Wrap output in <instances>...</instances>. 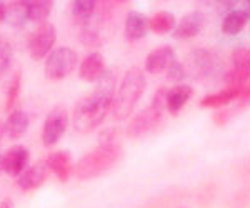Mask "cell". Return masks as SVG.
<instances>
[{"mask_svg": "<svg viewBox=\"0 0 250 208\" xmlns=\"http://www.w3.org/2000/svg\"><path fill=\"white\" fill-rule=\"evenodd\" d=\"M239 102L247 105L250 102V83H245V85L240 87V95H239Z\"/></svg>", "mask_w": 250, "mask_h": 208, "instance_id": "4316f807", "label": "cell"}, {"mask_svg": "<svg viewBox=\"0 0 250 208\" xmlns=\"http://www.w3.org/2000/svg\"><path fill=\"white\" fill-rule=\"evenodd\" d=\"M47 167L59 180L65 182L72 173V158L68 151H54L47 157Z\"/></svg>", "mask_w": 250, "mask_h": 208, "instance_id": "5bb4252c", "label": "cell"}, {"mask_svg": "<svg viewBox=\"0 0 250 208\" xmlns=\"http://www.w3.org/2000/svg\"><path fill=\"white\" fill-rule=\"evenodd\" d=\"M249 15L245 14L244 9H235L230 10L225 15L224 22H222V32L227 35H237L244 30V27L247 25Z\"/></svg>", "mask_w": 250, "mask_h": 208, "instance_id": "d6986e66", "label": "cell"}, {"mask_svg": "<svg viewBox=\"0 0 250 208\" xmlns=\"http://www.w3.org/2000/svg\"><path fill=\"white\" fill-rule=\"evenodd\" d=\"M52 7H54V2H50V0H27V17L32 22H39L42 25V23H45V19L50 15Z\"/></svg>", "mask_w": 250, "mask_h": 208, "instance_id": "ffe728a7", "label": "cell"}, {"mask_svg": "<svg viewBox=\"0 0 250 208\" xmlns=\"http://www.w3.org/2000/svg\"><path fill=\"white\" fill-rule=\"evenodd\" d=\"M27 162H29V150L23 145H14L3 155V170L10 177L19 178L27 169Z\"/></svg>", "mask_w": 250, "mask_h": 208, "instance_id": "9c48e42d", "label": "cell"}, {"mask_svg": "<svg viewBox=\"0 0 250 208\" xmlns=\"http://www.w3.org/2000/svg\"><path fill=\"white\" fill-rule=\"evenodd\" d=\"M2 171H5V170H3V155H0V173H2Z\"/></svg>", "mask_w": 250, "mask_h": 208, "instance_id": "1f68e13d", "label": "cell"}, {"mask_svg": "<svg viewBox=\"0 0 250 208\" xmlns=\"http://www.w3.org/2000/svg\"><path fill=\"white\" fill-rule=\"evenodd\" d=\"M239 95H240V87H229V89L222 90L219 94L204 97L200 105L207 107V109H220L224 105H229L233 100H239Z\"/></svg>", "mask_w": 250, "mask_h": 208, "instance_id": "ac0fdd59", "label": "cell"}, {"mask_svg": "<svg viewBox=\"0 0 250 208\" xmlns=\"http://www.w3.org/2000/svg\"><path fill=\"white\" fill-rule=\"evenodd\" d=\"M105 62H104V57L99 54V52H94V54L87 55L83 58V62L80 63V77L87 82H99L100 78L105 74Z\"/></svg>", "mask_w": 250, "mask_h": 208, "instance_id": "4fadbf2b", "label": "cell"}, {"mask_svg": "<svg viewBox=\"0 0 250 208\" xmlns=\"http://www.w3.org/2000/svg\"><path fill=\"white\" fill-rule=\"evenodd\" d=\"M244 12L250 17V0H247V2H244Z\"/></svg>", "mask_w": 250, "mask_h": 208, "instance_id": "f546056e", "label": "cell"}, {"mask_svg": "<svg viewBox=\"0 0 250 208\" xmlns=\"http://www.w3.org/2000/svg\"><path fill=\"white\" fill-rule=\"evenodd\" d=\"M190 97H192V87L184 85V83L172 87V89L167 92V103H165L167 110L170 112L172 115H179V112L182 110V107L190 100Z\"/></svg>", "mask_w": 250, "mask_h": 208, "instance_id": "e0dca14e", "label": "cell"}, {"mask_svg": "<svg viewBox=\"0 0 250 208\" xmlns=\"http://www.w3.org/2000/svg\"><path fill=\"white\" fill-rule=\"evenodd\" d=\"M175 62V52L170 45H164L152 50L145 60V70L150 74H159L162 70H168L170 65Z\"/></svg>", "mask_w": 250, "mask_h": 208, "instance_id": "30bf717a", "label": "cell"}, {"mask_svg": "<svg viewBox=\"0 0 250 208\" xmlns=\"http://www.w3.org/2000/svg\"><path fill=\"white\" fill-rule=\"evenodd\" d=\"M250 78V47L240 45L232 52V70L225 75L229 87H242Z\"/></svg>", "mask_w": 250, "mask_h": 208, "instance_id": "52a82bcc", "label": "cell"}, {"mask_svg": "<svg viewBox=\"0 0 250 208\" xmlns=\"http://www.w3.org/2000/svg\"><path fill=\"white\" fill-rule=\"evenodd\" d=\"M173 29H175V15L172 12H157L154 17L150 19V30L155 32V34L165 35Z\"/></svg>", "mask_w": 250, "mask_h": 208, "instance_id": "44dd1931", "label": "cell"}, {"mask_svg": "<svg viewBox=\"0 0 250 208\" xmlns=\"http://www.w3.org/2000/svg\"><path fill=\"white\" fill-rule=\"evenodd\" d=\"M150 29V20L140 12H130L125 19V35L128 40H140Z\"/></svg>", "mask_w": 250, "mask_h": 208, "instance_id": "9a60e30c", "label": "cell"}, {"mask_svg": "<svg viewBox=\"0 0 250 208\" xmlns=\"http://www.w3.org/2000/svg\"><path fill=\"white\" fill-rule=\"evenodd\" d=\"M68 125V113L63 107H55L43 122L42 142L45 147H54L62 138Z\"/></svg>", "mask_w": 250, "mask_h": 208, "instance_id": "ba28073f", "label": "cell"}, {"mask_svg": "<svg viewBox=\"0 0 250 208\" xmlns=\"http://www.w3.org/2000/svg\"><path fill=\"white\" fill-rule=\"evenodd\" d=\"M48 167L45 162H37L35 165L27 167L23 173L17 178V183L22 190H35L47 180Z\"/></svg>", "mask_w": 250, "mask_h": 208, "instance_id": "7c38bea8", "label": "cell"}, {"mask_svg": "<svg viewBox=\"0 0 250 208\" xmlns=\"http://www.w3.org/2000/svg\"><path fill=\"white\" fill-rule=\"evenodd\" d=\"M145 90V77L139 67H132L125 72L119 90L115 92L114 103H112V117L115 120H125L130 117L132 110L139 103Z\"/></svg>", "mask_w": 250, "mask_h": 208, "instance_id": "7a4b0ae2", "label": "cell"}, {"mask_svg": "<svg viewBox=\"0 0 250 208\" xmlns=\"http://www.w3.org/2000/svg\"><path fill=\"white\" fill-rule=\"evenodd\" d=\"M12 27H23L29 20L27 17L25 2H12L10 7H7V19Z\"/></svg>", "mask_w": 250, "mask_h": 208, "instance_id": "603a6c76", "label": "cell"}, {"mask_svg": "<svg viewBox=\"0 0 250 208\" xmlns=\"http://www.w3.org/2000/svg\"><path fill=\"white\" fill-rule=\"evenodd\" d=\"M14 205H12V202L10 200H3L2 203H0V208H12Z\"/></svg>", "mask_w": 250, "mask_h": 208, "instance_id": "f1b7e54d", "label": "cell"}, {"mask_svg": "<svg viewBox=\"0 0 250 208\" xmlns=\"http://www.w3.org/2000/svg\"><path fill=\"white\" fill-rule=\"evenodd\" d=\"M22 75H20V72H17V74L14 75V78L10 80V85H9V89H7V100H5V110L10 112L14 110V107H15V102H17V97H19V94H20V78Z\"/></svg>", "mask_w": 250, "mask_h": 208, "instance_id": "d4e9b609", "label": "cell"}, {"mask_svg": "<svg viewBox=\"0 0 250 208\" xmlns=\"http://www.w3.org/2000/svg\"><path fill=\"white\" fill-rule=\"evenodd\" d=\"M5 135V123L0 122V142H2V137Z\"/></svg>", "mask_w": 250, "mask_h": 208, "instance_id": "4dcf8cb0", "label": "cell"}, {"mask_svg": "<svg viewBox=\"0 0 250 208\" xmlns=\"http://www.w3.org/2000/svg\"><path fill=\"white\" fill-rule=\"evenodd\" d=\"M97 9L95 0H75L72 2V15L79 22H88Z\"/></svg>", "mask_w": 250, "mask_h": 208, "instance_id": "7402d4cb", "label": "cell"}, {"mask_svg": "<svg viewBox=\"0 0 250 208\" xmlns=\"http://www.w3.org/2000/svg\"><path fill=\"white\" fill-rule=\"evenodd\" d=\"M122 158V147L119 143H100L99 147L83 155L74 169L75 177L79 180H90L110 170Z\"/></svg>", "mask_w": 250, "mask_h": 208, "instance_id": "3957f363", "label": "cell"}, {"mask_svg": "<svg viewBox=\"0 0 250 208\" xmlns=\"http://www.w3.org/2000/svg\"><path fill=\"white\" fill-rule=\"evenodd\" d=\"M12 57H14V49H12V43L5 35L0 34V77L9 72L12 65Z\"/></svg>", "mask_w": 250, "mask_h": 208, "instance_id": "cb8c5ba5", "label": "cell"}, {"mask_svg": "<svg viewBox=\"0 0 250 208\" xmlns=\"http://www.w3.org/2000/svg\"><path fill=\"white\" fill-rule=\"evenodd\" d=\"M55 40H57V32H55L54 23L45 22L39 25L37 29L32 32L29 38V52L34 60H40L47 57L50 54L52 47H54Z\"/></svg>", "mask_w": 250, "mask_h": 208, "instance_id": "8992f818", "label": "cell"}, {"mask_svg": "<svg viewBox=\"0 0 250 208\" xmlns=\"http://www.w3.org/2000/svg\"><path fill=\"white\" fill-rule=\"evenodd\" d=\"M167 92L168 90L165 89V87L157 90L150 105L140 112V113L132 120L127 129V133L130 135V137H142V135H147L148 132H152L159 125L160 120L164 117V112L167 110V105H165V103H167Z\"/></svg>", "mask_w": 250, "mask_h": 208, "instance_id": "277c9868", "label": "cell"}, {"mask_svg": "<svg viewBox=\"0 0 250 208\" xmlns=\"http://www.w3.org/2000/svg\"><path fill=\"white\" fill-rule=\"evenodd\" d=\"M7 19V5L5 2H0V22Z\"/></svg>", "mask_w": 250, "mask_h": 208, "instance_id": "83f0119b", "label": "cell"}, {"mask_svg": "<svg viewBox=\"0 0 250 208\" xmlns=\"http://www.w3.org/2000/svg\"><path fill=\"white\" fill-rule=\"evenodd\" d=\"M77 62L79 57L74 50L68 47H59L52 50L45 60V75L52 80H62L72 74V70L77 67Z\"/></svg>", "mask_w": 250, "mask_h": 208, "instance_id": "5b68a950", "label": "cell"}, {"mask_svg": "<svg viewBox=\"0 0 250 208\" xmlns=\"http://www.w3.org/2000/svg\"><path fill=\"white\" fill-rule=\"evenodd\" d=\"M27 129H29V115L22 109H14L5 122V135L12 140H17L25 133Z\"/></svg>", "mask_w": 250, "mask_h": 208, "instance_id": "2e32d148", "label": "cell"}, {"mask_svg": "<svg viewBox=\"0 0 250 208\" xmlns=\"http://www.w3.org/2000/svg\"><path fill=\"white\" fill-rule=\"evenodd\" d=\"M117 77L112 69L105 70L104 77L97 82L92 94L85 95L74 110V129L80 133H88L104 122L107 113L112 110L115 97Z\"/></svg>", "mask_w": 250, "mask_h": 208, "instance_id": "6da1fadb", "label": "cell"}, {"mask_svg": "<svg viewBox=\"0 0 250 208\" xmlns=\"http://www.w3.org/2000/svg\"><path fill=\"white\" fill-rule=\"evenodd\" d=\"M205 19L200 12H188L187 15H184L182 20L175 25L173 29V37L175 38H192L195 35L200 34V30L204 29Z\"/></svg>", "mask_w": 250, "mask_h": 208, "instance_id": "8fae6325", "label": "cell"}, {"mask_svg": "<svg viewBox=\"0 0 250 208\" xmlns=\"http://www.w3.org/2000/svg\"><path fill=\"white\" fill-rule=\"evenodd\" d=\"M167 77L172 82H182L185 78V72H184V65L179 62H173L170 65V69L167 70Z\"/></svg>", "mask_w": 250, "mask_h": 208, "instance_id": "484cf974", "label": "cell"}]
</instances>
